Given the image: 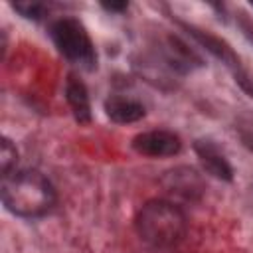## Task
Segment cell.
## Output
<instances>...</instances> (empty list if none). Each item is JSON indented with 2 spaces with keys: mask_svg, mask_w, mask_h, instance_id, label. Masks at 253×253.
<instances>
[{
  "mask_svg": "<svg viewBox=\"0 0 253 253\" xmlns=\"http://www.w3.org/2000/svg\"><path fill=\"white\" fill-rule=\"evenodd\" d=\"M0 194L4 206L20 217H40L55 202L53 186L38 170H14L2 176Z\"/></svg>",
  "mask_w": 253,
  "mask_h": 253,
  "instance_id": "cell-1",
  "label": "cell"
},
{
  "mask_svg": "<svg viewBox=\"0 0 253 253\" xmlns=\"http://www.w3.org/2000/svg\"><path fill=\"white\" fill-rule=\"evenodd\" d=\"M136 233L152 247L166 249L182 241L186 233L184 211L168 200H150L136 213Z\"/></svg>",
  "mask_w": 253,
  "mask_h": 253,
  "instance_id": "cell-2",
  "label": "cell"
},
{
  "mask_svg": "<svg viewBox=\"0 0 253 253\" xmlns=\"http://www.w3.org/2000/svg\"><path fill=\"white\" fill-rule=\"evenodd\" d=\"M51 40L55 47L73 63L91 69L97 61L93 42L85 26L75 18H59L51 26Z\"/></svg>",
  "mask_w": 253,
  "mask_h": 253,
  "instance_id": "cell-3",
  "label": "cell"
},
{
  "mask_svg": "<svg viewBox=\"0 0 253 253\" xmlns=\"http://www.w3.org/2000/svg\"><path fill=\"white\" fill-rule=\"evenodd\" d=\"M132 148L142 156L164 158V156L178 154L182 148V142L178 134L170 130H146L132 138Z\"/></svg>",
  "mask_w": 253,
  "mask_h": 253,
  "instance_id": "cell-4",
  "label": "cell"
},
{
  "mask_svg": "<svg viewBox=\"0 0 253 253\" xmlns=\"http://www.w3.org/2000/svg\"><path fill=\"white\" fill-rule=\"evenodd\" d=\"M196 152H198V158H200L202 166L206 168V172H210L211 176H215L219 180H231L233 168L229 166L227 158L217 150V146H213L210 140H200V142H196Z\"/></svg>",
  "mask_w": 253,
  "mask_h": 253,
  "instance_id": "cell-5",
  "label": "cell"
},
{
  "mask_svg": "<svg viewBox=\"0 0 253 253\" xmlns=\"http://www.w3.org/2000/svg\"><path fill=\"white\" fill-rule=\"evenodd\" d=\"M105 111H107V115H109L111 121L121 123V125L134 123V121H138V119L144 117V107L136 99L121 97V95L109 97L107 103H105Z\"/></svg>",
  "mask_w": 253,
  "mask_h": 253,
  "instance_id": "cell-6",
  "label": "cell"
},
{
  "mask_svg": "<svg viewBox=\"0 0 253 253\" xmlns=\"http://www.w3.org/2000/svg\"><path fill=\"white\" fill-rule=\"evenodd\" d=\"M65 93H67V103H69L75 119L79 123H89V119H91V105H89V95H87L85 85L77 77L71 75L69 81H67Z\"/></svg>",
  "mask_w": 253,
  "mask_h": 253,
  "instance_id": "cell-7",
  "label": "cell"
},
{
  "mask_svg": "<svg viewBox=\"0 0 253 253\" xmlns=\"http://www.w3.org/2000/svg\"><path fill=\"white\" fill-rule=\"evenodd\" d=\"M16 160H18L16 146H14L8 138H2V144H0V166H2V176H8L10 172L16 170Z\"/></svg>",
  "mask_w": 253,
  "mask_h": 253,
  "instance_id": "cell-8",
  "label": "cell"
},
{
  "mask_svg": "<svg viewBox=\"0 0 253 253\" xmlns=\"http://www.w3.org/2000/svg\"><path fill=\"white\" fill-rule=\"evenodd\" d=\"M14 8L24 18H32V20H40L47 10L45 4H42V2H18V4H14Z\"/></svg>",
  "mask_w": 253,
  "mask_h": 253,
  "instance_id": "cell-9",
  "label": "cell"
},
{
  "mask_svg": "<svg viewBox=\"0 0 253 253\" xmlns=\"http://www.w3.org/2000/svg\"><path fill=\"white\" fill-rule=\"evenodd\" d=\"M239 136L247 148L253 150V123H245L239 126Z\"/></svg>",
  "mask_w": 253,
  "mask_h": 253,
  "instance_id": "cell-10",
  "label": "cell"
},
{
  "mask_svg": "<svg viewBox=\"0 0 253 253\" xmlns=\"http://www.w3.org/2000/svg\"><path fill=\"white\" fill-rule=\"evenodd\" d=\"M109 12H123L126 10V2H111V4H103Z\"/></svg>",
  "mask_w": 253,
  "mask_h": 253,
  "instance_id": "cell-11",
  "label": "cell"
}]
</instances>
